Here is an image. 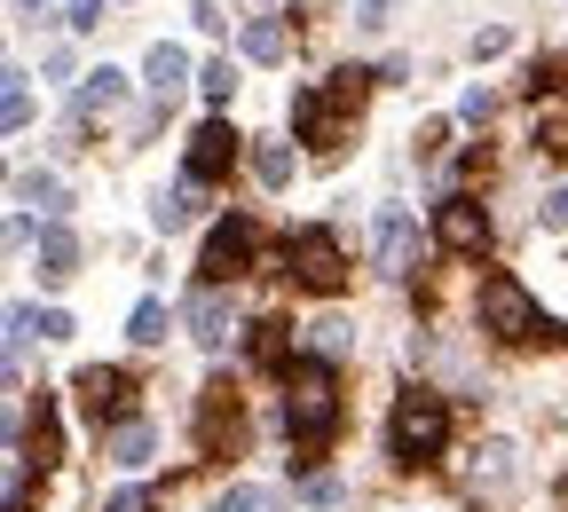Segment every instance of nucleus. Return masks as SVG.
<instances>
[{"label": "nucleus", "instance_id": "39448f33", "mask_svg": "<svg viewBox=\"0 0 568 512\" xmlns=\"http://www.w3.org/2000/svg\"><path fill=\"white\" fill-rule=\"evenodd\" d=\"M245 268H261V253H253V222H245V213H230V222H213L197 276H205V284H237Z\"/></svg>", "mask_w": 568, "mask_h": 512}, {"label": "nucleus", "instance_id": "dca6fc26", "mask_svg": "<svg viewBox=\"0 0 568 512\" xmlns=\"http://www.w3.org/2000/svg\"><path fill=\"white\" fill-rule=\"evenodd\" d=\"M253 355L268 362V371H293V324H276V316L253 324Z\"/></svg>", "mask_w": 568, "mask_h": 512}, {"label": "nucleus", "instance_id": "f03ea898", "mask_svg": "<svg viewBox=\"0 0 568 512\" xmlns=\"http://www.w3.org/2000/svg\"><path fill=\"white\" fill-rule=\"evenodd\" d=\"M443 442H450V402L435 387H410L395 402V418H387V458L395 465H435Z\"/></svg>", "mask_w": 568, "mask_h": 512}, {"label": "nucleus", "instance_id": "423d86ee", "mask_svg": "<svg viewBox=\"0 0 568 512\" xmlns=\"http://www.w3.org/2000/svg\"><path fill=\"white\" fill-rule=\"evenodd\" d=\"M284 253H293V284H308V291H339L347 284V253H339L332 229H301Z\"/></svg>", "mask_w": 568, "mask_h": 512}, {"label": "nucleus", "instance_id": "c9c22d12", "mask_svg": "<svg viewBox=\"0 0 568 512\" xmlns=\"http://www.w3.org/2000/svg\"><path fill=\"white\" fill-rule=\"evenodd\" d=\"M24 9H32V17H40V9H48V0H24Z\"/></svg>", "mask_w": 568, "mask_h": 512}, {"label": "nucleus", "instance_id": "6e6552de", "mask_svg": "<svg viewBox=\"0 0 568 512\" xmlns=\"http://www.w3.org/2000/svg\"><path fill=\"white\" fill-rule=\"evenodd\" d=\"M435 237H443V253H481L489 245V213L474 197H443L435 205Z\"/></svg>", "mask_w": 568, "mask_h": 512}, {"label": "nucleus", "instance_id": "412c9836", "mask_svg": "<svg viewBox=\"0 0 568 512\" xmlns=\"http://www.w3.org/2000/svg\"><path fill=\"white\" fill-rule=\"evenodd\" d=\"M17 205H40V213H63V182H55V174H17Z\"/></svg>", "mask_w": 568, "mask_h": 512}, {"label": "nucleus", "instance_id": "9d476101", "mask_svg": "<svg viewBox=\"0 0 568 512\" xmlns=\"http://www.w3.org/2000/svg\"><path fill=\"white\" fill-rule=\"evenodd\" d=\"M230 331H237L230 291H222V284H197V291H190V339H197V347H230Z\"/></svg>", "mask_w": 568, "mask_h": 512}, {"label": "nucleus", "instance_id": "4be33fe9", "mask_svg": "<svg viewBox=\"0 0 568 512\" xmlns=\"http://www.w3.org/2000/svg\"><path fill=\"white\" fill-rule=\"evenodd\" d=\"M506 481H514V450H506V442H489L481 465H474V489H506Z\"/></svg>", "mask_w": 568, "mask_h": 512}, {"label": "nucleus", "instance_id": "4468645a", "mask_svg": "<svg viewBox=\"0 0 568 512\" xmlns=\"http://www.w3.org/2000/svg\"><path fill=\"white\" fill-rule=\"evenodd\" d=\"M142 80H151V95L166 103V95H174V88L190 80V55H182L174 40H159V48H151V63H142Z\"/></svg>", "mask_w": 568, "mask_h": 512}, {"label": "nucleus", "instance_id": "bb28decb", "mask_svg": "<svg viewBox=\"0 0 568 512\" xmlns=\"http://www.w3.org/2000/svg\"><path fill=\"white\" fill-rule=\"evenodd\" d=\"M63 24L71 32H95L103 24V0H63Z\"/></svg>", "mask_w": 568, "mask_h": 512}, {"label": "nucleus", "instance_id": "0eeeda50", "mask_svg": "<svg viewBox=\"0 0 568 512\" xmlns=\"http://www.w3.org/2000/svg\"><path fill=\"white\" fill-rule=\"evenodd\" d=\"M182 166H190L197 190H205V182H222V174L237 166V126H230V119H205V126L190 134V158H182Z\"/></svg>", "mask_w": 568, "mask_h": 512}, {"label": "nucleus", "instance_id": "c756f323", "mask_svg": "<svg viewBox=\"0 0 568 512\" xmlns=\"http://www.w3.org/2000/svg\"><path fill=\"white\" fill-rule=\"evenodd\" d=\"M32 331H40V339H71V316H63V308H40Z\"/></svg>", "mask_w": 568, "mask_h": 512}, {"label": "nucleus", "instance_id": "cd10ccee", "mask_svg": "<svg viewBox=\"0 0 568 512\" xmlns=\"http://www.w3.org/2000/svg\"><path fill=\"white\" fill-rule=\"evenodd\" d=\"M489 111H497V95H489V88H466V95H458V119H474V126H489Z\"/></svg>", "mask_w": 568, "mask_h": 512}, {"label": "nucleus", "instance_id": "7ed1b4c3", "mask_svg": "<svg viewBox=\"0 0 568 512\" xmlns=\"http://www.w3.org/2000/svg\"><path fill=\"white\" fill-rule=\"evenodd\" d=\"M481 331L489 339H506V347H529V339H568V331H552L545 316H537V300H529V284L521 276H481Z\"/></svg>", "mask_w": 568, "mask_h": 512}, {"label": "nucleus", "instance_id": "9b49d317", "mask_svg": "<svg viewBox=\"0 0 568 512\" xmlns=\"http://www.w3.org/2000/svg\"><path fill=\"white\" fill-rule=\"evenodd\" d=\"M71 276H80V237L63 222H48L40 229V284H71Z\"/></svg>", "mask_w": 568, "mask_h": 512}, {"label": "nucleus", "instance_id": "f704fd0d", "mask_svg": "<svg viewBox=\"0 0 568 512\" xmlns=\"http://www.w3.org/2000/svg\"><path fill=\"white\" fill-rule=\"evenodd\" d=\"M364 24H387V0H364Z\"/></svg>", "mask_w": 568, "mask_h": 512}, {"label": "nucleus", "instance_id": "f8f14e48", "mask_svg": "<svg viewBox=\"0 0 568 512\" xmlns=\"http://www.w3.org/2000/svg\"><path fill=\"white\" fill-rule=\"evenodd\" d=\"M372 245H379V268H395V276L410 268L418 229H410V213H403V205H387V213H379V237H372Z\"/></svg>", "mask_w": 568, "mask_h": 512}, {"label": "nucleus", "instance_id": "aec40b11", "mask_svg": "<svg viewBox=\"0 0 568 512\" xmlns=\"http://www.w3.org/2000/svg\"><path fill=\"white\" fill-rule=\"evenodd\" d=\"M253 174L268 190H284V182H293V142H253Z\"/></svg>", "mask_w": 568, "mask_h": 512}, {"label": "nucleus", "instance_id": "393cba45", "mask_svg": "<svg viewBox=\"0 0 568 512\" xmlns=\"http://www.w3.org/2000/svg\"><path fill=\"white\" fill-rule=\"evenodd\" d=\"M32 450H40V465L63 450V433H55V410H48V402H40V418H32Z\"/></svg>", "mask_w": 568, "mask_h": 512}, {"label": "nucleus", "instance_id": "ddd939ff", "mask_svg": "<svg viewBox=\"0 0 568 512\" xmlns=\"http://www.w3.org/2000/svg\"><path fill=\"white\" fill-rule=\"evenodd\" d=\"M151 450H159V433L142 426V418H119V426H111V465L134 473V465H151Z\"/></svg>", "mask_w": 568, "mask_h": 512}, {"label": "nucleus", "instance_id": "c85d7f7f", "mask_svg": "<svg viewBox=\"0 0 568 512\" xmlns=\"http://www.w3.org/2000/svg\"><path fill=\"white\" fill-rule=\"evenodd\" d=\"M537 222H545V229H568V182H560V190L537 205Z\"/></svg>", "mask_w": 568, "mask_h": 512}, {"label": "nucleus", "instance_id": "1a4fd4ad", "mask_svg": "<svg viewBox=\"0 0 568 512\" xmlns=\"http://www.w3.org/2000/svg\"><path fill=\"white\" fill-rule=\"evenodd\" d=\"M126 402H134V379L126 371H111V362H88L80 371V410L103 426V418H126Z\"/></svg>", "mask_w": 568, "mask_h": 512}, {"label": "nucleus", "instance_id": "a878e982", "mask_svg": "<svg viewBox=\"0 0 568 512\" xmlns=\"http://www.w3.org/2000/svg\"><path fill=\"white\" fill-rule=\"evenodd\" d=\"M0 119H9V126H24V119H32V95H24V71H9V103H0Z\"/></svg>", "mask_w": 568, "mask_h": 512}, {"label": "nucleus", "instance_id": "b1692460", "mask_svg": "<svg viewBox=\"0 0 568 512\" xmlns=\"http://www.w3.org/2000/svg\"><path fill=\"white\" fill-rule=\"evenodd\" d=\"M537 151H552V158L568 151V103H545L537 111Z\"/></svg>", "mask_w": 568, "mask_h": 512}, {"label": "nucleus", "instance_id": "f3484780", "mask_svg": "<svg viewBox=\"0 0 568 512\" xmlns=\"http://www.w3.org/2000/svg\"><path fill=\"white\" fill-rule=\"evenodd\" d=\"M119 95H126V71H111V63H103V71H88V88H80V119H88V111H119Z\"/></svg>", "mask_w": 568, "mask_h": 512}, {"label": "nucleus", "instance_id": "6ab92c4d", "mask_svg": "<svg viewBox=\"0 0 568 512\" xmlns=\"http://www.w3.org/2000/svg\"><path fill=\"white\" fill-rule=\"evenodd\" d=\"M166 331H174V316H166V300H142V308L126 316V339H134V347H159Z\"/></svg>", "mask_w": 568, "mask_h": 512}, {"label": "nucleus", "instance_id": "7c9ffc66", "mask_svg": "<svg viewBox=\"0 0 568 512\" xmlns=\"http://www.w3.org/2000/svg\"><path fill=\"white\" fill-rule=\"evenodd\" d=\"M316 347H324V355H347L355 331H347V324H316Z\"/></svg>", "mask_w": 568, "mask_h": 512}, {"label": "nucleus", "instance_id": "a211bd4d", "mask_svg": "<svg viewBox=\"0 0 568 512\" xmlns=\"http://www.w3.org/2000/svg\"><path fill=\"white\" fill-rule=\"evenodd\" d=\"M284 48H293V40H284L276 17H253V24H245V55H253V63H284Z\"/></svg>", "mask_w": 568, "mask_h": 512}, {"label": "nucleus", "instance_id": "2f4dec72", "mask_svg": "<svg viewBox=\"0 0 568 512\" xmlns=\"http://www.w3.org/2000/svg\"><path fill=\"white\" fill-rule=\"evenodd\" d=\"M111 512H159V496H151V489H119Z\"/></svg>", "mask_w": 568, "mask_h": 512}, {"label": "nucleus", "instance_id": "72a5a7b5", "mask_svg": "<svg viewBox=\"0 0 568 512\" xmlns=\"http://www.w3.org/2000/svg\"><path fill=\"white\" fill-rule=\"evenodd\" d=\"M339 496H347V489H339L332 473H316V481H308V504H339Z\"/></svg>", "mask_w": 568, "mask_h": 512}, {"label": "nucleus", "instance_id": "f257e3e1", "mask_svg": "<svg viewBox=\"0 0 568 512\" xmlns=\"http://www.w3.org/2000/svg\"><path fill=\"white\" fill-rule=\"evenodd\" d=\"M284 433H293V465H316V450L339 433V379H332V362L301 355L293 371H284Z\"/></svg>", "mask_w": 568, "mask_h": 512}, {"label": "nucleus", "instance_id": "473e14b6", "mask_svg": "<svg viewBox=\"0 0 568 512\" xmlns=\"http://www.w3.org/2000/svg\"><path fill=\"white\" fill-rule=\"evenodd\" d=\"M213 512H261V489H230V496L213 504Z\"/></svg>", "mask_w": 568, "mask_h": 512}, {"label": "nucleus", "instance_id": "2eb2a0df", "mask_svg": "<svg viewBox=\"0 0 568 512\" xmlns=\"http://www.w3.org/2000/svg\"><path fill=\"white\" fill-rule=\"evenodd\" d=\"M151 222H159V237H174V229H190V222H197V182H182V190H166V197L151 205Z\"/></svg>", "mask_w": 568, "mask_h": 512}, {"label": "nucleus", "instance_id": "5701e85b", "mask_svg": "<svg viewBox=\"0 0 568 512\" xmlns=\"http://www.w3.org/2000/svg\"><path fill=\"white\" fill-rule=\"evenodd\" d=\"M197 88H205V103H230V95H237V63H230V55H213V63L197 71Z\"/></svg>", "mask_w": 568, "mask_h": 512}, {"label": "nucleus", "instance_id": "20e7f679", "mask_svg": "<svg viewBox=\"0 0 568 512\" xmlns=\"http://www.w3.org/2000/svg\"><path fill=\"white\" fill-rule=\"evenodd\" d=\"M355 103H364V71H332L324 88H301V95H293V126H301V142L332 151L339 126L355 119Z\"/></svg>", "mask_w": 568, "mask_h": 512}]
</instances>
